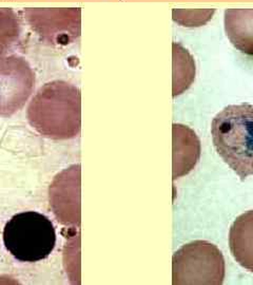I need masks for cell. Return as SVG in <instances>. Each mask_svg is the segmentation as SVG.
Listing matches in <instances>:
<instances>
[{"label": "cell", "mask_w": 253, "mask_h": 285, "mask_svg": "<svg viewBox=\"0 0 253 285\" xmlns=\"http://www.w3.org/2000/svg\"><path fill=\"white\" fill-rule=\"evenodd\" d=\"M30 125L52 140L76 137L81 129V94L70 82L55 80L41 87L27 108Z\"/></svg>", "instance_id": "cell-1"}, {"label": "cell", "mask_w": 253, "mask_h": 285, "mask_svg": "<svg viewBox=\"0 0 253 285\" xmlns=\"http://www.w3.org/2000/svg\"><path fill=\"white\" fill-rule=\"evenodd\" d=\"M27 19L33 31L51 45L66 46L80 35L79 9H32Z\"/></svg>", "instance_id": "cell-6"}, {"label": "cell", "mask_w": 253, "mask_h": 285, "mask_svg": "<svg viewBox=\"0 0 253 285\" xmlns=\"http://www.w3.org/2000/svg\"><path fill=\"white\" fill-rule=\"evenodd\" d=\"M3 243L18 261L34 263L51 254L56 244V233L48 217L26 211L15 214L5 224Z\"/></svg>", "instance_id": "cell-3"}, {"label": "cell", "mask_w": 253, "mask_h": 285, "mask_svg": "<svg viewBox=\"0 0 253 285\" xmlns=\"http://www.w3.org/2000/svg\"><path fill=\"white\" fill-rule=\"evenodd\" d=\"M215 9H173L172 19L182 27H198L212 19Z\"/></svg>", "instance_id": "cell-13"}, {"label": "cell", "mask_w": 253, "mask_h": 285, "mask_svg": "<svg viewBox=\"0 0 253 285\" xmlns=\"http://www.w3.org/2000/svg\"><path fill=\"white\" fill-rule=\"evenodd\" d=\"M173 138V179L187 175L201 157V142L195 132L182 124L172 125Z\"/></svg>", "instance_id": "cell-8"}, {"label": "cell", "mask_w": 253, "mask_h": 285, "mask_svg": "<svg viewBox=\"0 0 253 285\" xmlns=\"http://www.w3.org/2000/svg\"><path fill=\"white\" fill-rule=\"evenodd\" d=\"M212 142L218 155L245 181L253 175V106L230 105L214 116Z\"/></svg>", "instance_id": "cell-2"}, {"label": "cell", "mask_w": 253, "mask_h": 285, "mask_svg": "<svg viewBox=\"0 0 253 285\" xmlns=\"http://www.w3.org/2000/svg\"><path fill=\"white\" fill-rule=\"evenodd\" d=\"M50 204L58 221L65 225H80V166L59 173L50 187Z\"/></svg>", "instance_id": "cell-7"}, {"label": "cell", "mask_w": 253, "mask_h": 285, "mask_svg": "<svg viewBox=\"0 0 253 285\" xmlns=\"http://www.w3.org/2000/svg\"><path fill=\"white\" fill-rule=\"evenodd\" d=\"M35 75L24 58L0 57V116H11L21 109L32 94Z\"/></svg>", "instance_id": "cell-5"}, {"label": "cell", "mask_w": 253, "mask_h": 285, "mask_svg": "<svg viewBox=\"0 0 253 285\" xmlns=\"http://www.w3.org/2000/svg\"><path fill=\"white\" fill-rule=\"evenodd\" d=\"M226 265L221 251L208 241L197 240L182 246L172 258L174 285L224 283Z\"/></svg>", "instance_id": "cell-4"}, {"label": "cell", "mask_w": 253, "mask_h": 285, "mask_svg": "<svg viewBox=\"0 0 253 285\" xmlns=\"http://www.w3.org/2000/svg\"><path fill=\"white\" fill-rule=\"evenodd\" d=\"M229 247L235 261L253 273V210L235 219L229 231Z\"/></svg>", "instance_id": "cell-10"}, {"label": "cell", "mask_w": 253, "mask_h": 285, "mask_svg": "<svg viewBox=\"0 0 253 285\" xmlns=\"http://www.w3.org/2000/svg\"><path fill=\"white\" fill-rule=\"evenodd\" d=\"M195 78L192 55L178 42H173V97L190 88Z\"/></svg>", "instance_id": "cell-11"}, {"label": "cell", "mask_w": 253, "mask_h": 285, "mask_svg": "<svg viewBox=\"0 0 253 285\" xmlns=\"http://www.w3.org/2000/svg\"><path fill=\"white\" fill-rule=\"evenodd\" d=\"M224 29L232 46L253 56V7H232L224 12Z\"/></svg>", "instance_id": "cell-9"}, {"label": "cell", "mask_w": 253, "mask_h": 285, "mask_svg": "<svg viewBox=\"0 0 253 285\" xmlns=\"http://www.w3.org/2000/svg\"><path fill=\"white\" fill-rule=\"evenodd\" d=\"M20 23L11 9H0V57L18 40Z\"/></svg>", "instance_id": "cell-12"}]
</instances>
